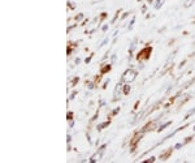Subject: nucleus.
<instances>
[{"mask_svg": "<svg viewBox=\"0 0 195 163\" xmlns=\"http://www.w3.org/2000/svg\"><path fill=\"white\" fill-rule=\"evenodd\" d=\"M135 76H137L135 71H133V69H128V71L124 73V76H122V81H125V82H131V81L135 80Z\"/></svg>", "mask_w": 195, "mask_h": 163, "instance_id": "1", "label": "nucleus"}, {"mask_svg": "<svg viewBox=\"0 0 195 163\" xmlns=\"http://www.w3.org/2000/svg\"><path fill=\"white\" fill-rule=\"evenodd\" d=\"M87 87H88V89H92L94 86H92V83H87Z\"/></svg>", "mask_w": 195, "mask_h": 163, "instance_id": "2", "label": "nucleus"}, {"mask_svg": "<svg viewBox=\"0 0 195 163\" xmlns=\"http://www.w3.org/2000/svg\"><path fill=\"white\" fill-rule=\"evenodd\" d=\"M125 93H126V94L129 93V86H126V87H125Z\"/></svg>", "mask_w": 195, "mask_h": 163, "instance_id": "3", "label": "nucleus"}, {"mask_svg": "<svg viewBox=\"0 0 195 163\" xmlns=\"http://www.w3.org/2000/svg\"><path fill=\"white\" fill-rule=\"evenodd\" d=\"M194 129H195V128H194Z\"/></svg>", "mask_w": 195, "mask_h": 163, "instance_id": "4", "label": "nucleus"}]
</instances>
